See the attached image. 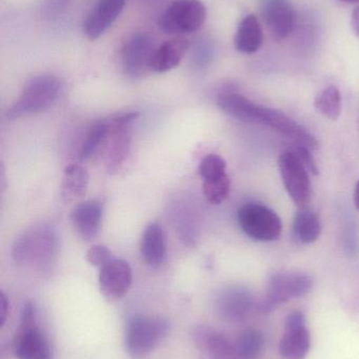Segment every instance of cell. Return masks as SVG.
Masks as SVG:
<instances>
[{"mask_svg": "<svg viewBox=\"0 0 359 359\" xmlns=\"http://www.w3.org/2000/svg\"><path fill=\"white\" fill-rule=\"evenodd\" d=\"M57 247L55 230L46 224L25 230L13 245L15 262L21 265L42 266L52 259Z\"/></svg>", "mask_w": 359, "mask_h": 359, "instance_id": "cell-1", "label": "cell"}, {"mask_svg": "<svg viewBox=\"0 0 359 359\" xmlns=\"http://www.w3.org/2000/svg\"><path fill=\"white\" fill-rule=\"evenodd\" d=\"M170 324L162 318L137 314L129 322L126 331V349L133 358L149 355L168 335Z\"/></svg>", "mask_w": 359, "mask_h": 359, "instance_id": "cell-2", "label": "cell"}, {"mask_svg": "<svg viewBox=\"0 0 359 359\" xmlns=\"http://www.w3.org/2000/svg\"><path fill=\"white\" fill-rule=\"evenodd\" d=\"M58 78L52 75H40L27 82L16 102L8 109L10 119L32 115L48 109L56 101L60 92Z\"/></svg>", "mask_w": 359, "mask_h": 359, "instance_id": "cell-3", "label": "cell"}, {"mask_svg": "<svg viewBox=\"0 0 359 359\" xmlns=\"http://www.w3.org/2000/svg\"><path fill=\"white\" fill-rule=\"evenodd\" d=\"M14 352L18 359H53L50 343L37 326V311L32 302H27L21 310Z\"/></svg>", "mask_w": 359, "mask_h": 359, "instance_id": "cell-4", "label": "cell"}, {"mask_svg": "<svg viewBox=\"0 0 359 359\" xmlns=\"http://www.w3.org/2000/svg\"><path fill=\"white\" fill-rule=\"evenodd\" d=\"M313 287V280L303 272H278L268 283L265 299L261 304L263 312L273 311L291 299L305 297Z\"/></svg>", "mask_w": 359, "mask_h": 359, "instance_id": "cell-5", "label": "cell"}, {"mask_svg": "<svg viewBox=\"0 0 359 359\" xmlns=\"http://www.w3.org/2000/svg\"><path fill=\"white\" fill-rule=\"evenodd\" d=\"M207 8L200 0H175L160 16L158 25L169 35L194 33L204 25Z\"/></svg>", "mask_w": 359, "mask_h": 359, "instance_id": "cell-6", "label": "cell"}, {"mask_svg": "<svg viewBox=\"0 0 359 359\" xmlns=\"http://www.w3.org/2000/svg\"><path fill=\"white\" fill-rule=\"evenodd\" d=\"M238 223L242 231L261 242L278 240L282 234V224L272 209L257 203L244 205L238 211Z\"/></svg>", "mask_w": 359, "mask_h": 359, "instance_id": "cell-7", "label": "cell"}, {"mask_svg": "<svg viewBox=\"0 0 359 359\" xmlns=\"http://www.w3.org/2000/svg\"><path fill=\"white\" fill-rule=\"evenodd\" d=\"M154 38L145 32L132 34L120 50V65L126 77L138 79L150 71V63L155 52Z\"/></svg>", "mask_w": 359, "mask_h": 359, "instance_id": "cell-8", "label": "cell"}, {"mask_svg": "<svg viewBox=\"0 0 359 359\" xmlns=\"http://www.w3.org/2000/svg\"><path fill=\"white\" fill-rule=\"evenodd\" d=\"M280 176L294 204L305 208L311 198L309 172L294 151H285L278 160Z\"/></svg>", "mask_w": 359, "mask_h": 359, "instance_id": "cell-9", "label": "cell"}, {"mask_svg": "<svg viewBox=\"0 0 359 359\" xmlns=\"http://www.w3.org/2000/svg\"><path fill=\"white\" fill-rule=\"evenodd\" d=\"M311 348V337L307 318L301 311H293L285 320L280 341V356L284 359H306Z\"/></svg>", "mask_w": 359, "mask_h": 359, "instance_id": "cell-10", "label": "cell"}, {"mask_svg": "<svg viewBox=\"0 0 359 359\" xmlns=\"http://www.w3.org/2000/svg\"><path fill=\"white\" fill-rule=\"evenodd\" d=\"M132 280V268L124 259L113 257L99 271V288L107 301L124 297L130 290Z\"/></svg>", "mask_w": 359, "mask_h": 359, "instance_id": "cell-11", "label": "cell"}, {"mask_svg": "<svg viewBox=\"0 0 359 359\" xmlns=\"http://www.w3.org/2000/svg\"><path fill=\"white\" fill-rule=\"evenodd\" d=\"M261 12L274 40L280 41L292 33L296 15L289 0H263Z\"/></svg>", "mask_w": 359, "mask_h": 359, "instance_id": "cell-12", "label": "cell"}, {"mask_svg": "<svg viewBox=\"0 0 359 359\" xmlns=\"http://www.w3.org/2000/svg\"><path fill=\"white\" fill-rule=\"evenodd\" d=\"M254 306V297L248 290L230 288L223 291L217 299L216 311L223 320L240 323L250 316Z\"/></svg>", "mask_w": 359, "mask_h": 359, "instance_id": "cell-13", "label": "cell"}, {"mask_svg": "<svg viewBox=\"0 0 359 359\" xmlns=\"http://www.w3.org/2000/svg\"><path fill=\"white\" fill-rule=\"evenodd\" d=\"M126 0H98L84 22V33L89 39H98L117 20Z\"/></svg>", "mask_w": 359, "mask_h": 359, "instance_id": "cell-14", "label": "cell"}, {"mask_svg": "<svg viewBox=\"0 0 359 359\" xmlns=\"http://www.w3.org/2000/svg\"><path fill=\"white\" fill-rule=\"evenodd\" d=\"M193 339L196 347L209 359H240L234 343L214 329L197 327L194 329Z\"/></svg>", "mask_w": 359, "mask_h": 359, "instance_id": "cell-15", "label": "cell"}, {"mask_svg": "<svg viewBox=\"0 0 359 359\" xmlns=\"http://www.w3.org/2000/svg\"><path fill=\"white\" fill-rule=\"evenodd\" d=\"M103 215V204L97 200H89L72 210L71 221L77 233L84 240L90 241L98 233Z\"/></svg>", "mask_w": 359, "mask_h": 359, "instance_id": "cell-16", "label": "cell"}, {"mask_svg": "<svg viewBox=\"0 0 359 359\" xmlns=\"http://www.w3.org/2000/svg\"><path fill=\"white\" fill-rule=\"evenodd\" d=\"M191 43L188 38L176 36L156 48L150 63V71L154 73H166L178 67Z\"/></svg>", "mask_w": 359, "mask_h": 359, "instance_id": "cell-17", "label": "cell"}, {"mask_svg": "<svg viewBox=\"0 0 359 359\" xmlns=\"http://www.w3.org/2000/svg\"><path fill=\"white\" fill-rule=\"evenodd\" d=\"M141 253L143 261L150 267H159L166 259V236L162 226L156 222L150 224L143 231L141 241Z\"/></svg>", "mask_w": 359, "mask_h": 359, "instance_id": "cell-18", "label": "cell"}, {"mask_svg": "<svg viewBox=\"0 0 359 359\" xmlns=\"http://www.w3.org/2000/svg\"><path fill=\"white\" fill-rule=\"evenodd\" d=\"M263 39V29L259 19L254 14H250L240 21L234 43L238 52L253 54L261 48Z\"/></svg>", "mask_w": 359, "mask_h": 359, "instance_id": "cell-19", "label": "cell"}, {"mask_svg": "<svg viewBox=\"0 0 359 359\" xmlns=\"http://www.w3.org/2000/svg\"><path fill=\"white\" fill-rule=\"evenodd\" d=\"M217 107L228 115L246 122L256 121L259 105L235 93H226L217 98Z\"/></svg>", "mask_w": 359, "mask_h": 359, "instance_id": "cell-20", "label": "cell"}, {"mask_svg": "<svg viewBox=\"0 0 359 359\" xmlns=\"http://www.w3.org/2000/svg\"><path fill=\"white\" fill-rule=\"evenodd\" d=\"M88 184L89 175L86 170L80 165L71 164L65 170L61 196L67 201L81 198L86 194Z\"/></svg>", "mask_w": 359, "mask_h": 359, "instance_id": "cell-21", "label": "cell"}, {"mask_svg": "<svg viewBox=\"0 0 359 359\" xmlns=\"http://www.w3.org/2000/svg\"><path fill=\"white\" fill-rule=\"evenodd\" d=\"M293 229L297 240L303 244L315 242L322 232L320 217L311 210H301L295 215Z\"/></svg>", "mask_w": 359, "mask_h": 359, "instance_id": "cell-22", "label": "cell"}, {"mask_svg": "<svg viewBox=\"0 0 359 359\" xmlns=\"http://www.w3.org/2000/svg\"><path fill=\"white\" fill-rule=\"evenodd\" d=\"M265 346V337L261 331L248 329L238 335L234 341L236 353L240 359H257Z\"/></svg>", "mask_w": 359, "mask_h": 359, "instance_id": "cell-23", "label": "cell"}, {"mask_svg": "<svg viewBox=\"0 0 359 359\" xmlns=\"http://www.w3.org/2000/svg\"><path fill=\"white\" fill-rule=\"evenodd\" d=\"M314 105L330 120H337L341 111V93L335 86H328L316 96Z\"/></svg>", "mask_w": 359, "mask_h": 359, "instance_id": "cell-24", "label": "cell"}, {"mask_svg": "<svg viewBox=\"0 0 359 359\" xmlns=\"http://www.w3.org/2000/svg\"><path fill=\"white\" fill-rule=\"evenodd\" d=\"M110 124L105 122H99L95 124L84 139V144L80 151V158L82 160H88L96 153L97 149L107 140L109 135Z\"/></svg>", "mask_w": 359, "mask_h": 359, "instance_id": "cell-25", "label": "cell"}, {"mask_svg": "<svg viewBox=\"0 0 359 359\" xmlns=\"http://www.w3.org/2000/svg\"><path fill=\"white\" fill-rule=\"evenodd\" d=\"M230 186H231V182L227 175L223 178L204 181L202 191H204V198L208 203L219 205L229 196Z\"/></svg>", "mask_w": 359, "mask_h": 359, "instance_id": "cell-26", "label": "cell"}, {"mask_svg": "<svg viewBox=\"0 0 359 359\" xmlns=\"http://www.w3.org/2000/svg\"><path fill=\"white\" fill-rule=\"evenodd\" d=\"M198 174L204 181L227 176V164L221 156L210 154L200 161Z\"/></svg>", "mask_w": 359, "mask_h": 359, "instance_id": "cell-27", "label": "cell"}, {"mask_svg": "<svg viewBox=\"0 0 359 359\" xmlns=\"http://www.w3.org/2000/svg\"><path fill=\"white\" fill-rule=\"evenodd\" d=\"M112 259L113 257H112L111 251L103 245H95V246L91 247L86 252V261L95 267H103Z\"/></svg>", "mask_w": 359, "mask_h": 359, "instance_id": "cell-28", "label": "cell"}, {"mask_svg": "<svg viewBox=\"0 0 359 359\" xmlns=\"http://www.w3.org/2000/svg\"><path fill=\"white\" fill-rule=\"evenodd\" d=\"M212 55V44L209 42V40H200L193 50V62L197 67H204L211 60Z\"/></svg>", "mask_w": 359, "mask_h": 359, "instance_id": "cell-29", "label": "cell"}, {"mask_svg": "<svg viewBox=\"0 0 359 359\" xmlns=\"http://www.w3.org/2000/svg\"><path fill=\"white\" fill-rule=\"evenodd\" d=\"M73 0H44L42 6V14L48 18L60 15L70 6Z\"/></svg>", "mask_w": 359, "mask_h": 359, "instance_id": "cell-30", "label": "cell"}, {"mask_svg": "<svg viewBox=\"0 0 359 359\" xmlns=\"http://www.w3.org/2000/svg\"><path fill=\"white\" fill-rule=\"evenodd\" d=\"M294 151L299 156V159L301 160V162H303V165L306 166L310 174L314 175V176L318 175V168L316 165L313 156H312L311 149L303 147V145H296V149H294Z\"/></svg>", "mask_w": 359, "mask_h": 359, "instance_id": "cell-31", "label": "cell"}, {"mask_svg": "<svg viewBox=\"0 0 359 359\" xmlns=\"http://www.w3.org/2000/svg\"><path fill=\"white\" fill-rule=\"evenodd\" d=\"M8 313V299L4 292H0V326L6 324Z\"/></svg>", "mask_w": 359, "mask_h": 359, "instance_id": "cell-32", "label": "cell"}, {"mask_svg": "<svg viewBox=\"0 0 359 359\" xmlns=\"http://www.w3.org/2000/svg\"><path fill=\"white\" fill-rule=\"evenodd\" d=\"M351 27L354 34L359 38V6L355 8L352 12Z\"/></svg>", "mask_w": 359, "mask_h": 359, "instance_id": "cell-33", "label": "cell"}, {"mask_svg": "<svg viewBox=\"0 0 359 359\" xmlns=\"http://www.w3.org/2000/svg\"><path fill=\"white\" fill-rule=\"evenodd\" d=\"M354 202H355L356 208L359 210V181L356 184L355 192H354Z\"/></svg>", "mask_w": 359, "mask_h": 359, "instance_id": "cell-34", "label": "cell"}, {"mask_svg": "<svg viewBox=\"0 0 359 359\" xmlns=\"http://www.w3.org/2000/svg\"><path fill=\"white\" fill-rule=\"evenodd\" d=\"M341 1L347 2V4H355V2H359L358 0H341Z\"/></svg>", "mask_w": 359, "mask_h": 359, "instance_id": "cell-35", "label": "cell"}, {"mask_svg": "<svg viewBox=\"0 0 359 359\" xmlns=\"http://www.w3.org/2000/svg\"><path fill=\"white\" fill-rule=\"evenodd\" d=\"M358 1H359V0H358Z\"/></svg>", "mask_w": 359, "mask_h": 359, "instance_id": "cell-36", "label": "cell"}]
</instances>
